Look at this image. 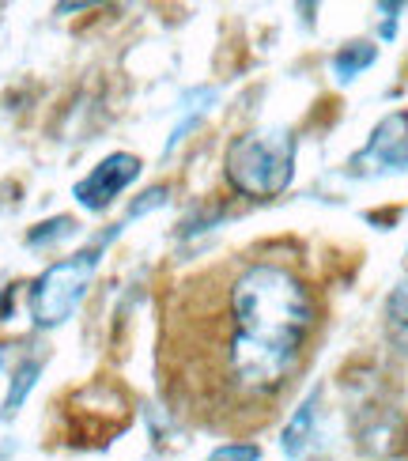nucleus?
Segmentation results:
<instances>
[{"label":"nucleus","instance_id":"nucleus-1","mask_svg":"<svg viewBox=\"0 0 408 461\" xmlns=\"http://www.w3.org/2000/svg\"><path fill=\"white\" fill-rule=\"evenodd\" d=\"M314 325L310 287L284 265L254 261L227 287V330L220 367L227 390L242 401H265L284 390Z\"/></svg>","mask_w":408,"mask_h":461},{"label":"nucleus","instance_id":"nucleus-2","mask_svg":"<svg viewBox=\"0 0 408 461\" xmlns=\"http://www.w3.org/2000/svg\"><path fill=\"white\" fill-rule=\"evenodd\" d=\"M295 132L291 129H258L227 148V182L235 194L268 201L280 197L295 178Z\"/></svg>","mask_w":408,"mask_h":461},{"label":"nucleus","instance_id":"nucleus-3","mask_svg":"<svg viewBox=\"0 0 408 461\" xmlns=\"http://www.w3.org/2000/svg\"><path fill=\"white\" fill-rule=\"evenodd\" d=\"M99 258H103V249L95 246V249H80V254L42 268V276L31 284V299H27L38 330H57V325H65L76 314V306L84 303L87 287L95 280Z\"/></svg>","mask_w":408,"mask_h":461},{"label":"nucleus","instance_id":"nucleus-4","mask_svg":"<svg viewBox=\"0 0 408 461\" xmlns=\"http://www.w3.org/2000/svg\"><path fill=\"white\" fill-rule=\"evenodd\" d=\"M408 170V110L385 113L371 129L367 144L348 159L352 178H382V175H404Z\"/></svg>","mask_w":408,"mask_h":461},{"label":"nucleus","instance_id":"nucleus-5","mask_svg":"<svg viewBox=\"0 0 408 461\" xmlns=\"http://www.w3.org/2000/svg\"><path fill=\"white\" fill-rule=\"evenodd\" d=\"M136 178H141V159H136L132 151H113V156H106L84 182H76L72 194L87 212H106L113 204V197L125 194Z\"/></svg>","mask_w":408,"mask_h":461},{"label":"nucleus","instance_id":"nucleus-6","mask_svg":"<svg viewBox=\"0 0 408 461\" xmlns=\"http://www.w3.org/2000/svg\"><path fill=\"white\" fill-rule=\"evenodd\" d=\"M280 447L291 461H322L329 454L325 443V420H322V390L310 393L303 405L291 416V424L284 428Z\"/></svg>","mask_w":408,"mask_h":461},{"label":"nucleus","instance_id":"nucleus-7","mask_svg":"<svg viewBox=\"0 0 408 461\" xmlns=\"http://www.w3.org/2000/svg\"><path fill=\"white\" fill-rule=\"evenodd\" d=\"M375 57H378V46L375 42H348L337 50L333 57V72H337V80L348 84V80H356L359 72H367L375 65Z\"/></svg>","mask_w":408,"mask_h":461},{"label":"nucleus","instance_id":"nucleus-8","mask_svg":"<svg viewBox=\"0 0 408 461\" xmlns=\"http://www.w3.org/2000/svg\"><path fill=\"white\" fill-rule=\"evenodd\" d=\"M38 371H42V363H38V359H27L23 367L15 371V378H12V390H8V397H5V412H8V416H12L19 405H23V397L31 393V386H34Z\"/></svg>","mask_w":408,"mask_h":461},{"label":"nucleus","instance_id":"nucleus-9","mask_svg":"<svg viewBox=\"0 0 408 461\" xmlns=\"http://www.w3.org/2000/svg\"><path fill=\"white\" fill-rule=\"evenodd\" d=\"M76 230V220H68V216H57V220H50V223H38L31 235H27V246H42V242H57V239H65V235H72Z\"/></svg>","mask_w":408,"mask_h":461},{"label":"nucleus","instance_id":"nucleus-10","mask_svg":"<svg viewBox=\"0 0 408 461\" xmlns=\"http://www.w3.org/2000/svg\"><path fill=\"white\" fill-rule=\"evenodd\" d=\"M385 318H390L397 330H408V276L394 287V295L385 299Z\"/></svg>","mask_w":408,"mask_h":461},{"label":"nucleus","instance_id":"nucleus-11","mask_svg":"<svg viewBox=\"0 0 408 461\" xmlns=\"http://www.w3.org/2000/svg\"><path fill=\"white\" fill-rule=\"evenodd\" d=\"M208 461H261V447L258 443H227L220 450H212Z\"/></svg>","mask_w":408,"mask_h":461}]
</instances>
